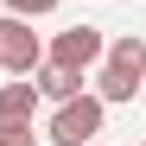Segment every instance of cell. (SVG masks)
<instances>
[{"label": "cell", "instance_id": "1", "mask_svg": "<svg viewBox=\"0 0 146 146\" xmlns=\"http://www.w3.org/2000/svg\"><path fill=\"white\" fill-rule=\"evenodd\" d=\"M102 114H108V102L83 89V95H70V102H57V114H51L44 133H51L57 146H89L95 133H102Z\"/></svg>", "mask_w": 146, "mask_h": 146}, {"label": "cell", "instance_id": "2", "mask_svg": "<svg viewBox=\"0 0 146 146\" xmlns=\"http://www.w3.org/2000/svg\"><path fill=\"white\" fill-rule=\"evenodd\" d=\"M38 64H44V44L32 32V19L7 13V19H0V70H7V76H32Z\"/></svg>", "mask_w": 146, "mask_h": 146}, {"label": "cell", "instance_id": "3", "mask_svg": "<svg viewBox=\"0 0 146 146\" xmlns=\"http://www.w3.org/2000/svg\"><path fill=\"white\" fill-rule=\"evenodd\" d=\"M102 51H108V38L95 32V26H70V32H57L51 44H44V64H64V70H95L102 64Z\"/></svg>", "mask_w": 146, "mask_h": 146}, {"label": "cell", "instance_id": "4", "mask_svg": "<svg viewBox=\"0 0 146 146\" xmlns=\"http://www.w3.org/2000/svg\"><path fill=\"white\" fill-rule=\"evenodd\" d=\"M32 114H38L32 76H26V83H0V127H32Z\"/></svg>", "mask_w": 146, "mask_h": 146}, {"label": "cell", "instance_id": "5", "mask_svg": "<svg viewBox=\"0 0 146 146\" xmlns=\"http://www.w3.org/2000/svg\"><path fill=\"white\" fill-rule=\"evenodd\" d=\"M32 89H38V102H70V95H83V76L64 70V64H38L32 70Z\"/></svg>", "mask_w": 146, "mask_h": 146}, {"label": "cell", "instance_id": "6", "mask_svg": "<svg viewBox=\"0 0 146 146\" xmlns=\"http://www.w3.org/2000/svg\"><path fill=\"white\" fill-rule=\"evenodd\" d=\"M102 64H114V70H133V76L146 83V38H140V32H121L108 51H102Z\"/></svg>", "mask_w": 146, "mask_h": 146}, {"label": "cell", "instance_id": "7", "mask_svg": "<svg viewBox=\"0 0 146 146\" xmlns=\"http://www.w3.org/2000/svg\"><path fill=\"white\" fill-rule=\"evenodd\" d=\"M133 89H140V76L133 70H114V64H102V76H95V95L114 108V102H133Z\"/></svg>", "mask_w": 146, "mask_h": 146}, {"label": "cell", "instance_id": "8", "mask_svg": "<svg viewBox=\"0 0 146 146\" xmlns=\"http://www.w3.org/2000/svg\"><path fill=\"white\" fill-rule=\"evenodd\" d=\"M57 0H7V13H19V19H38V13H51Z\"/></svg>", "mask_w": 146, "mask_h": 146}, {"label": "cell", "instance_id": "9", "mask_svg": "<svg viewBox=\"0 0 146 146\" xmlns=\"http://www.w3.org/2000/svg\"><path fill=\"white\" fill-rule=\"evenodd\" d=\"M0 146H38L32 127H0Z\"/></svg>", "mask_w": 146, "mask_h": 146}, {"label": "cell", "instance_id": "10", "mask_svg": "<svg viewBox=\"0 0 146 146\" xmlns=\"http://www.w3.org/2000/svg\"><path fill=\"white\" fill-rule=\"evenodd\" d=\"M89 146H95V140H89Z\"/></svg>", "mask_w": 146, "mask_h": 146}, {"label": "cell", "instance_id": "11", "mask_svg": "<svg viewBox=\"0 0 146 146\" xmlns=\"http://www.w3.org/2000/svg\"><path fill=\"white\" fill-rule=\"evenodd\" d=\"M140 146H146V140H140Z\"/></svg>", "mask_w": 146, "mask_h": 146}]
</instances>
